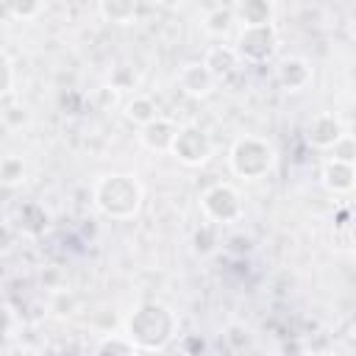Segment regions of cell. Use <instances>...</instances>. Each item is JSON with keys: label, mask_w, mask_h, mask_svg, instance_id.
<instances>
[{"label": "cell", "mask_w": 356, "mask_h": 356, "mask_svg": "<svg viewBox=\"0 0 356 356\" xmlns=\"http://www.w3.org/2000/svg\"><path fill=\"white\" fill-rule=\"evenodd\" d=\"M47 312H53L58 320H67L78 312V298L72 295V289L61 286V289H50V300H47Z\"/></svg>", "instance_id": "cell-20"}, {"label": "cell", "mask_w": 356, "mask_h": 356, "mask_svg": "<svg viewBox=\"0 0 356 356\" xmlns=\"http://www.w3.org/2000/svg\"><path fill=\"white\" fill-rule=\"evenodd\" d=\"M203 31L211 36V39H225L234 28V8L231 6H211L203 11V19H200Z\"/></svg>", "instance_id": "cell-15"}, {"label": "cell", "mask_w": 356, "mask_h": 356, "mask_svg": "<svg viewBox=\"0 0 356 356\" xmlns=\"http://www.w3.org/2000/svg\"><path fill=\"white\" fill-rule=\"evenodd\" d=\"M278 28L273 25H242L236 31V42L231 44L245 64H267L278 53Z\"/></svg>", "instance_id": "cell-4"}, {"label": "cell", "mask_w": 356, "mask_h": 356, "mask_svg": "<svg viewBox=\"0 0 356 356\" xmlns=\"http://www.w3.org/2000/svg\"><path fill=\"white\" fill-rule=\"evenodd\" d=\"M178 86L184 95L189 97H209L214 89H217V81L211 78V72L200 64V61H192V64H184L181 72H178Z\"/></svg>", "instance_id": "cell-12"}, {"label": "cell", "mask_w": 356, "mask_h": 356, "mask_svg": "<svg viewBox=\"0 0 356 356\" xmlns=\"http://www.w3.org/2000/svg\"><path fill=\"white\" fill-rule=\"evenodd\" d=\"M334 156L331 159H339V161H348V164H353V136L350 134H345L334 147Z\"/></svg>", "instance_id": "cell-28"}, {"label": "cell", "mask_w": 356, "mask_h": 356, "mask_svg": "<svg viewBox=\"0 0 356 356\" xmlns=\"http://www.w3.org/2000/svg\"><path fill=\"white\" fill-rule=\"evenodd\" d=\"M3 120H6L8 125H14V128H22V125L31 120V114H28L25 106H8V108L3 111Z\"/></svg>", "instance_id": "cell-29"}, {"label": "cell", "mask_w": 356, "mask_h": 356, "mask_svg": "<svg viewBox=\"0 0 356 356\" xmlns=\"http://www.w3.org/2000/svg\"><path fill=\"white\" fill-rule=\"evenodd\" d=\"M225 248H228L231 253H248V250L253 248V239H250V236H228V239H225Z\"/></svg>", "instance_id": "cell-31"}, {"label": "cell", "mask_w": 356, "mask_h": 356, "mask_svg": "<svg viewBox=\"0 0 356 356\" xmlns=\"http://www.w3.org/2000/svg\"><path fill=\"white\" fill-rule=\"evenodd\" d=\"M25 161L19 156H6L0 159V186H19L25 181Z\"/></svg>", "instance_id": "cell-21"}, {"label": "cell", "mask_w": 356, "mask_h": 356, "mask_svg": "<svg viewBox=\"0 0 356 356\" xmlns=\"http://www.w3.org/2000/svg\"><path fill=\"white\" fill-rule=\"evenodd\" d=\"M209 72H211V78L220 83V81H225V78H231L236 70H239V56H236V50L231 47V44H225V42H217V44H211L206 53H203V61H200Z\"/></svg>", "instance_id": "cell-10"}, {"label": "cell", "mask_w": 356, "mask_h": 356, "mask_svg": "<svg viewBox=\"0 0 356 356\" xmlns=\"http://www.w3.org/2000/svg\"><path fill=\"white\" fill-rule=\"evenodd\" d=\"M0 11L8 14V17L17 19V22H31V19H36V17L44 11V3H8V6H3Z\"/></svg>", "instance_id": "cell-23"}, {"label": "cell", "mask_w": 356, "mask_h": 356, "mask_svg": "<svg viewBox=\"0 0 356 356\" xmlns=\"http://www.w3.org/2000/svg\"><path fill=\"white\" fill-rule=\"evenodd\" d=\"M14 242H17V231H14V225L6 222V220H0V256L11 253Z\"/></svg>", "instance_id": "cell-30"}, {"label": "cell", "mask_w": 356, "mask_h": 356, "mask_svg": "<svg viewBox=\"0 0 356 356\" xmlns=\"http://www.w3.org/2000/svg\"><path fill=\"white\" fill-rule=\"evenodd\" d=\"M220 228L214 222H203L195 234H192V253L195 256H211L220 248Z\"/></svg>", "instance_id": "cell-18"}, {"label": "cell", "mask_w": 356, "mask_h": 356, "mask_svg": "<svg viewBox=\"0 0 356 356\" xmlns=\"http://www.w3.org/2000/svg\"><path fill=\"white\" fill-rule=\"evenodd\" d=\"M331 239H334V248H339V250L350 253V248H353V225L348 222V217H345V220H339V222H334Z\"/></svg>", "instance_id": "cell-25"}, {"label": "cell", "mask_w": 356, "mask_h": 356, "mask_svg": "<svg viewBox=\"0 0 356 356\" xmlns=\"http://www.w3.org/2000/svg\"><path fill=\"white\" fill-rule=\"evenodd\" d=\"M122 331L136 350L159 353L178 337V314L161 300H142L125 317Z\"/></svg>", "instance_id": "cell-1"}, {"label": "cell", "mask_w": 356, "mask_h": 356, "mask_svg": "<svg viewBox=\"0 0 356 356\" xmlns=\"http://www.w3.org/2000/svg\"><path fill=\"white\" fill-rule=\"evenodd\" d=\"M122 117L128 120V122H134V125H147V122H153L156 117H161L159 114V106H156V100L153 97H147V95H134L131 100H125V106H122Z\"/></svg>", "instance_id": "cell-17"}, {"label": "cell", "mask_w": 356, "mask_h": 356, "mask_svg": "<svg viewBox=\"0 0 356 356\" xmlns=\"http://www.w3.org/2000/svg\"><path fill=\"white\" fill-rule=\"evenodd\" d=\"M178 128H181V125H178L175 120H170V117H156L153 122H147V125L139 128V142H142V147H147L150 153H170V145H172Z\"/></svg>", "instance_id": "cell-9"}, {"label": "cell", "mask_w": 356, "mask_h": 356, "mask_svg": "<svg viewBox=\"0 0 356 356\" xmlns=\"http://www.w3.org/2000/svg\"><path fill=\"white\" fill-rule=\"evenodd\" d=\"M320 184H323L325 192H331V195H348V192H353L356 170H353V164H348V161L328 159V161H323V167H320Z\"/></svg>", "instance_id": "cell-11"}, {"label": "cell", "mask_w": 356, "mask_h": 356, "mask_svg": "<svg viewBox=\"0 0 356 356\" xmlns=\"http://www.w3.org/2000/svg\"><path fill=\"white\" fill-rule=\"evenodd\" d=\"M95 356H139V350L134 348V342L125 334H106L97 342Z\"/></svg>", "instance_id": "cell-19"}, {"label": "cell", "mask_w": 356, "mask_h": 356, "mask_svg": "<svg viewBox=\"0 0 356 356\" xmlns=\"http://www.w3.org/2000/svg\"><path fill=\"white\" fill-rule=\"evenodd\" d=\"M306 356H314V353H306Z\"/></svg>", "instance_id": "cell-32"}, {"label": "cell", "mask_w": 356, "mask_h": 356, "mask_svg": "<svg viewBox=\"0 0 356 356\" xmlns=\"http://www.w3.org/2000/svg\"><path fill=\"white\" fill-rule=\"evenodd\" d=\"M17 323H19L17 312H14L8 303H0V339H3V337H11L14 328H17Z\"/></svg>", "instance_id": "cell-27"}, {"label": "cell", "mask_w": 356, "mask_h": 356, "mask_svg": "<svg viewBox=\"0 0 356 356\" xmlns=\"http://www.w3.org/2000/svg\"><path fill=\"white\" fill-rule=\"evenodd\" d=\"M200 209L206 214L209 222H214L217 228L222 225H234L242 220L245 214V203L242 195L234 184H211L209 189H203L200 195Z\"/></svg>", "instance_id": "cell-5"}, {"label": "cell", "mask_w": 356, "mask_h": 356, "mask_svg": "<svg viewBox=\"0 0 356 356\" xmlns=\"http://www.w3.org/2000/svg\"><path fill=\"white\" fill-rule=\"evenodd\" d=\"M108 83H111V89H117V92H128V89H134V86L139 83V75H136L134 70H128V64H120V67L111 70Z\"/></svg>", "instance_id": "cell-24"}, {"label": "cell", "mask_w": 356, "mask_h": 356, "mask_svg": "<svg viewBox=\"0 0 356 356\" xmlns=\"http://www.w3.org/2000/svg\"><path fill=\"white\" fill-rule=\"evenodd\" d=\"M97 17L111 25H134L139 19V3L131 0H100Z\"/></svg>", "instance_id": "cell-14"}, {"label": "cell", "mask_w": 356, "mask_h": 356, "mask_svg": "<svg viewBox=\"0 0 356 356\" xmlns=\"http://www.w3.org/2000/svg\"><path fill=\"white\" fill-rule=\"evenodd\" d=\"M211 153H214L211 136L195 122L181 125L172 145H170V156H175L184 167H203L211 159Z\"/></svg>", "instance_id": "cell-6"}, {"label": "cell", "mask_w": 356, "mask_h": 356, "mask_svg": "<svg viewBox=\"0 0 356 356\" xmlns=\"http://www.w3.org/2000/svg\"><path fill=\"white\" fill-rule=\"evenodd\" d=\"M312 64L300 56H286L275 64V81L281 83V89L286 92H300L312 83Z\"/></svg>", "instance_id": "cell-8"}, {"label": "cell", "mask_w": 356, "mask_h": 356, "mask_svg": "<svg viewBox=\"0 0 356 356\" xmlns=\"http://www.w3.org/2000/svg\"><path fill=\"white\" fill-rule=\"evenodd\" d=\"M92 203L100 214L111 220H134L145 203V186L136 175L128 172H108L100 175L92 186Z\"/></svg>", "instance_id": "cell-2"}, {"label": "cell", "mask_w": 356, "mask_h": 356, "mask_svg": "<svg viewBox=\"0 0 356 356\" xmlns=\"http://www.w3.org/2000/svg\"><path fill=\"white\" fill-rule=\"evenodd\" d=\"M222 339L228 342V348L234 353H242V350H248L253 345V334H250V328L245 323H228L225 331H222Z\"/></svg>", "instance_id": "cell-22"}, {"label": "cell", "mask_w": 356, "mask_h": 356, "mask_svg": "<svg viewBox=\"0 0 356 356\" xmlns=\"http://www.w3.org/2000/svg\"><path fill=\"white\" fill-rule=\"evenodd\" d=\"M345 134H348V131H345L342 120H339L334 111H320V114H314V117L309 120V125H306V142H309L312 147H317V150H331Z\"/></svg>", "instance_id": "cell-7"}, {"label": "cell", "mask_w": 356, "mask_h": 356, "mask_svg": "<svg viewBox=\"0 0 356 356\" xmlns=\"http://www.w3.org/2000/svg\"><path fill=\"white\" fill-rule=\"evenodd\" d=\"M14 89V61L8 58L6 50H0V100L8 97Z\"/></svg>", "instance_id": "cell-26"}, {"label": "cell", "mask_w": 356, "mask_h": 356, "mask_svg": "<svg viewBox=\"0 0 356 356\" xmlns=\"http://www.w3.org/2000/svg\"><path fill=\"white\" fill-rule=\"evenodd\" d=\"M44 228H47V211L42 203L28 200V203L17 206V211H14V231L17 234L39 236V234H44Z\"/></svg>", "instance_id": "cell-13"}, {"label": "cell", "mask_w": 356, "mask_h": 356, "mask_svg": "<svg viewBox=\"0 0 356 356\" xmlns=\"http://www.w3.org/2000/svg\"><path fill=\"white\" fill-rule=\"evenodd\" d=\"M234 17H239L242 25H273L275 6L270 0H245L234 6Z\"/></svg>", "instance_id": "cell-16"}, {"label": "cell", "mask_w": 356, "mask_h": 356, "mask_svg": "<svg viewBox=\"0 0 356 356\" xmlns=\"http://www.w3.org/2000/svg\"><path fill=\"white\" fill-rule=\"evenodd\" d=\"M278 164V150L270 139L256 136V134H245L239 136L231 150H228V167L236 178L245 181H259L264 175H270Z\"/></svg>", "instance_id": "cell-3"}]
</instances>
